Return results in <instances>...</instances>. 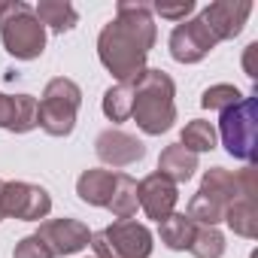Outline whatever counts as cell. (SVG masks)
<instances>
[{
    "label": "cell",
    "instance_id": "ba28073f",
    "mask_svg": "<svg viewBox=\"0 0 258 258\" xmlns=\"http://www.w3.org/2000/svg\"><path fill=\"white\" fill-rule=\"evenodd\" d=\"M167 46H170V58H173V61H179V64H198V61H204L219 43H216V37L210 34V28H207L201 19H185V22H179V25L170 31Z\"/></svg>",
    "mask_w": 258,
    "mask_h": 258
},
{
    "label": "cell",
    "instance_id": "603a6c76",
    "mask_svg": "<svg viewBox=\"0 0 258 258\" xmlns=\"http://www.w3.org/2000/svg\"><path fill=\"white\" fill-rule=\"evenodd\" d=\"M240 100H243V91H240L237 85H228V82L210 85V88L201 94V106H204V109H216V112H222V109H228V106H234V103H240Z\"/></svg>",
    "mask_w": 258,
    "mask_h": 258
},
{
    "label": "cell",
    "instance_id": "6da1fadb",
    "mask_svg": "<svg viewBox=\"0 0 258 258\" xmlns=\"http://www.w3.org/2000/svg\"><path fill=\"white\" fill-rule=\"evenodd\" d=\"M155 37L158 28L152 19V7L140 0H121L115 7V19L106 22L97 37V58L118 82L137 79L146 70Z\"/></svg>",
    "mask_w": 258,
    "mask_h": 258
},
{
    "label": "cell",
    "instance_id": "7402d4cb",
    "mask_svg": "<svg viewBox=\"0 0 258 258\" xmlns=\"http://www.w3.org/2000/svg\"><path fill=\"white\" fill-rule=\"evenodd\" d=\"M188 252H191L195 258H222V255H225V234H222L219 228L198 225Z\"/></svg>",
    "mask_w": 258,
    "mask_h": 258
},
{
    "label": "cell",
    "instance_id": "3957f363",
    "mask_svg": "<svg viewBox=\"0 0 258 258\" xmlns=\"http://www.w3.org/2000/svg\"><path fill=\"white\" fill-rule=\"evenodd\" d=\"M0 40L4 49L19 61H34L46 52V28L25 0L0 4Z\"/></svg>",
    "mask_w": 258,
    "mask_h": 258
},
{
    "label": "cell",
    "instance_id": "52a82bcc",
    "mask_svg": "<svg viewBox=\"0 0 258 258\" xmlns=\"http://www.w3.org/2000/svg\"><path fill=\"white\" fill-rule=\"evenodd\" d=\"M0 210L4 219H19V222H43L52 213V195L37 185V182H4L0 188Z\"/></svg>",
    "mask_w": 258,
    "mask_h": 258
},
{
    "label": "cell",
    "instance_id": "5b68a950",
    "mask_svg": "<svg viewBox=\"0 0 258 258\" xmlns=\"http://www.w3.org/2000/svg\"><path fill=\"white\" fill-rule=\"evenodd\" d=\"M237 161L255 164L258 161V97L243 94L240 103L219 112V131H216Z\"/></svg>",
    "mask_w": 258,
    "mask_h": 258
},
{
    "label": "cell",
    "instance_id": "9a60e30c",
    "mask_svg": "<svg viewBox=\"0 0 258 258\" xmlns=\"http://www.w3.org/2000/svg\"><path fill=\"white\" fill-rule=\"evenodd\" d=\"M255 195L258 191H243L228 210H225V225L246 237V240H255L258 237V207H255Z\"/></svg>",
    "mask_w": 258,
    "mask_h": 258
},
{
    "label": "cell",
    "instance_id": "4316f807",
    "mask_svg": "<svg viewBox=\"0 0 258 258\" xmlns=\"http://www.w3.org/2000/svg\"><path fill=\"white\" fill-rule=\"evenodd\" d=\"M0 188H4V179H0ZM0 222H4V210H0Z\"/></svg>",
    "mask_w": 258,
    "mask_h": 258
},
{
    "label": "cell",
    "instance_id": "4fadbf2b",
    "mask_svg": "<svg viewBox=\"0 0 258 258\" xmlns=\"http://www.w3.org/2000/svg\"><path fill=\"white\" fill-rule=\"evenodd\" d=\"M0 127L10 134H28L37 127V97L34 94H4L0 91Z\"/></svg>",
    "mask_w": 258,
    "mask_h": 258
},
{
    "label": "cell",
    "instance_id": "8fae6325",
    "mask_svg": "<svg viewBox=\"0 0 258 258\" xmlns=\"http://www.w3.org/2000/svg\"><path fill=\"white\" fill-rule=\"evenodd\" d=\"M176 201H179V185L170 182L167 176H161L158 170L137 182V204L155 222H164L176 210Z\"/></svg>",
    "mask_w": 258,
    "mask_h": 258
},
{
    "label": "cell",
    "instance_id": "484cf974",
    "mask_svg": "<svg viewBox=\"0 0 258 258\" xmlns=\"http://www.w3.org/2000/svg\"><path fill=\"white\" fill-rule=\"evenodd\" d=\"M255 52H258V43H249V46H246V58H243V70H246V76H249V79H255V67H252Z\"/></svg>",
    "mask_w": 258,
    "mask_h": 258
},
{
    "label": "cell",
    "instance_id": "d4e9b609",
    "mask_svg": "<svg viewBox=\"0 0 258 258\" xmlns=\"http://www.w3.org/2000/svg\"><path fill=\"white\" fill-rule=\"evenodd\" d=\"M152 13H158L161 19H170V22H185L191 13H195V0H182V4L179 7H164V4H155L152 7Z\"/></svg>",
    "mask_w": 258,
    "mask_h": 258
},
{
    "label": "cell",
    "instance_id": "2e32d148",
    "mask_svg": "<svg viewBox=\"0 0 258 258\" xmlns=\"http://www.w3.org/2000/svg\"><path fill=\"white\" fill-rule=\"evenodd\" d=\"M195 170H198V155H195V152H188V149L179 146V143L164 146V152H161V158H158V173H161V176H167L170 182L182 185V182H188V179L195 176Z\"/></svg>",
    "mask_w": 258,
    "mask_h": 258
},
{
    "label": "cell",
    "instance_id": "44dd1931",
    "mask_svg": "<svg viewBox=\"0 0 258 258\" xmlns=\"http://www.w3.org/2000/svg\"><path fill=\"white\" fill-rule=\"evenodd\" d=\"M216 127L207 121V118H191L185 127H182V134H179V146H185L188 152L201 155V152H213L216 149Z\"/></svg>",
    "mask_w": 258,
    "mask_h": 258
},
{
    "label": "cell",
    "instance_id": "d6986e66",
    "mask_svg": "<svg viewBox=\"0 0 258 258\" xmlns=\"http://www.w3.org/2000/svg\"><path fill=\"white\" fill-rule=\"evenodd\" d=\"M100 109L109 121H127L131 118V109H134V79L127 82H115L103 91V100H100Z\"/></svg>",
    "mask_w": 258,
    "mask_h": 258
},
{
    "label": "cell",
    "instance_id": "e0dca14e",
    "mask_svg": "<svg viewBox=\"0 0 258 258\" xmlns=\"http://www.w3.org/2000/svg\"><path fill=\"white\" fill-rule=\"evenodd\" d=\"M34 16L40 19L43 28L55 31V34H64V31H73L76 22H79V13L70 0H40L34 7Z\"/></svg>",
    "mask_w": 258,
    "mask_h": 258
},
{
    "label": "cell",
    "instance_id": "7c38bea8",
    "mask_svg": "<svg viewBox=\"0 0 258 258\" xmlns=\"http://www.w3.org/2000/svg\"><path fill=\"white\" fill-rule=\"evenodd\" d=\"M249 13H252L249 0H216V4H210L198 19L210 28L216 43H222V40H234L243 31Z\"/></svg>",
    "mask_w": 258,
    "mask_h": 258
},
{
    "label": "cell",
    "instance_id": "9c48e42d",
    "mask_svg": "<svg viewBox=\"0 0 258 258\" xmlns=\"http://www.w3.org/2000/svg\"><path fill=\"white\" fill-rule=\"evenodd\" d=\"M91 234L94 231H88V225L85 222H79V219H43L40 222V231H37V237L49 246V252L52 255H76V252H82L88 243H91Z\"/></svg>",
    "mask_w": 258,
    "mask_h": 258
},
{
    "label": "cell",
    "instance_id": "277c9868",
    "mask_svg": "<svg viewBox=\"0 0 258 258\" xmlns=\"http://www.w3.org/2000/svg\"><path fill=\"white\" fill-rule=\"evenodd\" d=\"M79 106L82 88L67 76H55L46 82L43 97L37 100V127H43L49 137H70L76 127Z\"/></svg>",
    "mask_w": 258,
    "mask_h": 258
},
{
    "label": "cell",
    "instance_id": "ac0fdd59",
    "mask_svg": "<svg viewBox=\"0 0 258 258\" xmlns=\"http://www.w3.org/2000/svg\"><path fill=\"white\" fill-rule=\"evenodd\" d=\"M195 231H198V225L185 213H170L164 222H158V237L173 252H185L195 240Z\"/></svg>",
    "mask_w": 258,
    "mask_h": 258
},
{
    "label": "cell",
    "instance_id": "5bb4252c",
    "mask_svg": "<svg viewBox=\"0 0 258 258\" xmlns=\"http://www.w3.org/2000/svg\"><path fill=\"white\" fill-rule=\"evenodd\" d=\"M115 173L118 170H106V167H88V170H82V176L76 179L79 201H85L88 207H103L106 210L112 185H115Z\"/></svg>",
    "mask_w": 258,
    "mask_h": 258
},
{
    "label": "cell",
    "instance_id": "83f0119b",
    "mask_svg": "<svg viewBox=\"0 0 258 258\" xmlns=\"http://www.w3.org/2000/svg\"><path fill=\"white\" fill-rule=\"evenodd\" d=\"M249 258H258V252H252V255H249Z\"/></svg>",
    "mask_w": 258,
    "mask_h": 258
},
{
    "label": "cell",
    "instance_id": "cb8c5ba5",
    "mask_svg": "<svg viewBox=\"0 0 258 258\" xmlns=\"http://www.w3.org/2000/svg\"><path fill=\"white\" fill-rule=\"evenodd\" d=\"M13 258H55V255L49 252V246H46L37 234H28V237H22V240L16 243Z\"/></svg>",
    "mask_w": 258,
    "mask_h": 258
},
{
    "label": "cell",
    "instance_id": "ffe728a7",
    "mask_svg": "<svg viewBox=\"0 0 258 258\" xmlns=\"http://www.w3.org/2000/svg\"><path fill=\"white\" fill-rule=\"evenodd\" d=\"M106 210L115 216V219H134L140 204H137V179L127 176V173H115V185H112V195H109V204Z\"/></svg>",
    "mask_w": 258,
    "mask_h": 258
},
{
    "label": "cell",
    "instance_id": "7a4b0ae2",
    "mask_svg": "<svg viewBox=\"0 0 258 258\" xmlns=\"http://www.w3.org/2000/svg\"><path fill=\"white\" fill-rule=\"evenodd\" d=\"M176 85L161 67H146L134 79V109L131 118L149 137L167 134L176 121Z\"/></svg>",
    "mask_w": 258,
    "mask_h": 258
},
{
    "label": "cell",
    "instance_id": "8992f818",
    "mask_svg": "<svg viewBox=\"0 0 258 258\" xmlns=\"http://www.w3.org/2000/svg\"><path fill=\"white\" fill-rule=\"evenodd\" d=\"M88 246L94 249L91 258H149L155 249L152 231L134 219H115L103 231L91 234Z\"/></svg>",
    "mask_w": 258,
    "mask_h": 258
},
{
    "label": "cell",
    "instance_id": "30bf717a",
    "mask_svg": "<svg viewBox=\"0 0 258 258\" xmlns=\"http://www.w3.org/2000/svg\"><path fill=\"white\" fill-rule=\"evenodd\" d=\"M94 152L109 167H131V164L146 158L143 140H137L134 134L121 131V127H106V131H100L97 140H94Z\"/></svg>",
    "mask_w": 258,
    "mask_h": 258
}]
</instances>
